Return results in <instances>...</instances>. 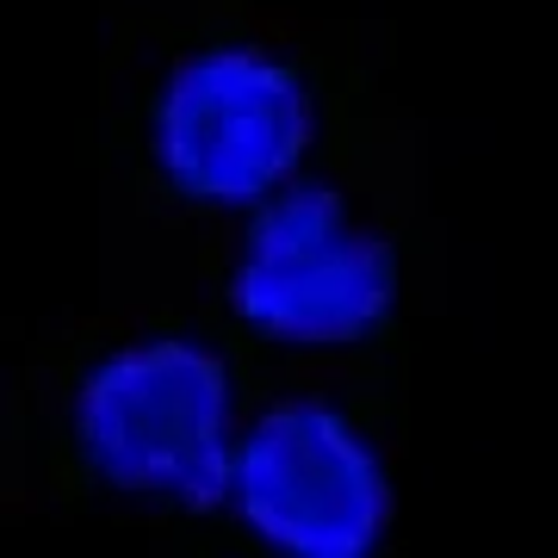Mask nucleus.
Listing matches in <instances>:
<instances>
[{"label": "nucleus", "instance_id": "nucleus-1", "mask_svg": "<svg viewBox=\"0 0 558 558\" xmlns=\"http://www.w3.org/2000/svg\"><path fill=\"white\" fill-rule=\"evenodd\" d=\"M75 440L87 465L119 490L218 509L230 502L242 440L230 422V373L193 336L124 341L81 379Z\"/></svg>", "mask_w": 558, "mask_h": 558}, {"label": "nucleus", "instance_id": "nucleus-2", "mask_svg": "<svg viewBox=\"0 0 558 558\" xmlns=\"http://www.w3.org/2000/svg\"><path fill=\"white\" fill-rule=\"evenodd\" d=\"M317 137L304 81L255 44H211L161 81L149 149L174 193L193 205L255 211L299 180Z\"/></svg>", "mask_w": 558, "mask_h": 558}, {"label": "nucleus", "instance_id": "nucleus-3", "mask_svg": "<svg viewBox=\"0 0 558 558\" xmlns=\"http://www.w3.org/2000/svg\"><path fill=\"white\" fill-rule=\"evenodd\" d=\"M230 304L248 329L286 348H341L391 317L398 260L373 230L348 223L336 186L292 180L248 211Z\"/></svg>", "mask_w": 558, "mask_h": 558}, {"label": "nucleus", "instance_id": "nucleus-4", "mask_svg": "<svg viewBox=\"0 0 558 558\" xmlns=\"http://www.w3.org/2000/svg\"><path fill=\"white\" fill-rule=\"evenodd\" d=\"M230 509L279 558H366L391 521V478L336 403L299 398L236 440Z\"/></svg>", "mask_w": 558, "mask_h": 558}]
</instances>
